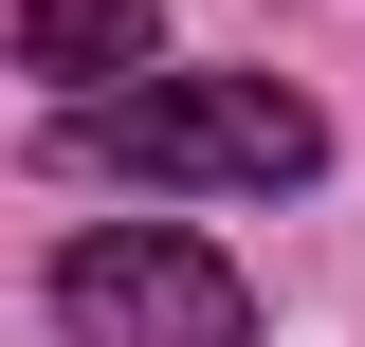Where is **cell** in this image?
<instances>
[{
  "instance_id": "6da1fadb",
  "label": "cell",
  "mask_w": 365,
  "mask_h": 347,
  "mask_svg": "<svg viewBox=\"0 0 365 347\" xmlns=\"http://www.w3.org/2000/svg\"><path fill=\"white\" fill-rule=\"evenodd\" d=\"M37 165L55 183H165V201H292V183H329V110L292 74H146L110 110H55Z\"/></svg>"
},
{
  "instance_id": "7a4b0ae2",
  "label": "cell",
  "mask_w": 365,
  "mask_h": 347,
  "mask_svg": "<svg viewBox=\"0 0 365 347\" xmlns=\"http://www.w3.org/2000/svg\"><path fill=\"white\" fill-rule=\"evenodd\" d=\"M55 329L73 347H256V274L182 219H91L55 256Z\"/></svg>"
},
{
  "instance_id": "3957f363",
  "label": "cell",
  "mask_w": 365,
  "mask_h": 347,
  "mask_svg": "<svg viewBox=\"0 0 365 347\" xmlns=\"http://www.w3.org/2000/svg\"><path fill=\"white\" fill-rule=\"evenodd\" d=\"M0 55L37 74L55 110H110V91H146V55H165V0H19Z\"/></svg>"
}]
</instances>
